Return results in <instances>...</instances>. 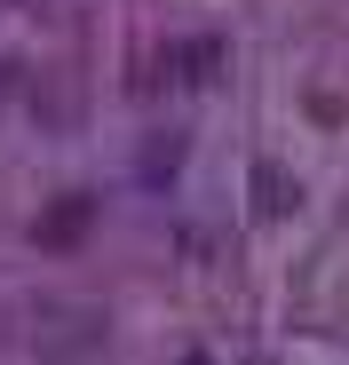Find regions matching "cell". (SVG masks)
Returning a JSON list of instances; mask_svg holds the SVG:
<instances>
[]
</instances>
